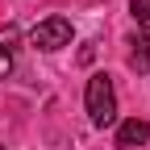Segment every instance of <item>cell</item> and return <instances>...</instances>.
<instances>
[{
  "label": "cell",
  "mask_w": 150,
  "mask_h": 150,
  "mask_svg": "<svg viewBox=\"0 0 150 150\" xmlns=\"http://www.w3.org/2000/svg\"><path fill=\"white\" fill-rule=\"evenodd\" d=\"M83 104H88V117L96 129H108V125H117V92H112V75L96 71L88 79L83 88Z\"/></svg>",
  "instance_id": "6da1fadb"
},
{
  "label": "cell",
  "mask_w": 150,
  "mask_h": 150,
  "mask_svg": "<svg viewBox=\"0 0 150 150\" xmlns=\"http://www.w3.org/2000/svg\"><path fill=\"white\" fill-rule=\"evenodd\" d=\"M71 38H75V29H71L67 17H46V21H38V25L29 29V42H33L38 50H46V54L71 46Z\"/></svg>",
  "instance_id": "7a4b0ae2"
},
{
  "label": "cell",
  "mask_w": 150,
  "mask_h": 150,
  "mask_svg": "<svg viewBox=\"0 0 150 150\" xmlns=\"http://www.w3.org/2000/svg\"><path fill=\"white\" fill-rule=\"evenodd\" d=\"M146 142H150V121L129 117V121L117 125V146H121V150H138V146H146Z\"/></svg>",
  "instance_id": "3957f363"
},
{
  "label": "cell",
  "mask_w": 150,
  "mask_h": 150,
  "mask_svg": "<svg viewBox=\"0 0 150 150\" xmlns=\"http://www.w3.org/2000/svg\"><path fill=\"white\" fill-rule=\"evenodd\" d=\"M17 42H21V33H17L13 25H8V29H0V79H8V71H13Z\"/></svg>",
  "instance_id": "277c9868"
},
{
  "label": "cell",
  "mask_w": 150,
  "mask_h": 150,
  "mask_svg": "<svg viewBox=\"0 0 150 150\" xmlns=\"http://www.w3.org/2000/svg\"><path fill=\"white\" fill-rule=\"evenodd\" d=\"M129 67L138 75L150 71V38H134V42H129Z\"/></svg>",
  "instance_id": "5b68a950"
},
{
  "label": "cell",
  "mask_w": 150,
  "mask_h": 150,
  "mask_svg": "<svg viewBox=\"0 0 150 150\" xmlns=\"http://www.w3.org/2000/svg\"><path fill=\"white\" fill-rule=\"evenodd\" d=\"M129 13H134V21H138L142 29H150V0H134Z\"/></svg>",
  "instance_id": "8992f818"
},
{
  "label": "cell",
  "mask_w": 150,
  "mask_h": 150,
  "mask_svg": "<svg viewBox=\"0 0 150 150\" xmlns=\"http://www.w3.org/2000/svg\"><path fill=\"white\" fill-rule=\"evenodd\" d=\"M92 59H96V42H83V46H79V63L88 67Z\"/></svg>",
  "instance_id": "52a82bcc"
},
{
  "label": "cell",
  "mask_w": 150,
  "mask_h": 150,
  "mask_svg": "<svg viewBox=\"0 0 150 150\" xmlns=\"http://www.w3.org/2000/svg\"><path fill=\"white\" fill-rule=\"evenodd\" d=\"M0 150H8V146H0Z\"/></svg>",
  "instance_id": "ba28073f"
}]
</instances>
